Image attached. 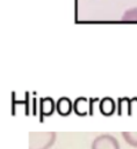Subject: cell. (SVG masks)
I'll return each mask as SVG.
<instances>
[{
	"label": "cell",
	"mask_w": 137,
	"mask_h": 149,
	"mask_svg": "<svg viewBox=\"0 0 137 149\" xmlns=\"http://www.w3.org/2000/svg\"><path fill=\"white\" fill-rule=\"evenodd\" d=\"M55 132H30L29 149H50L56 142Z\"/></svg>",
	"instance_id": "cell-1"
},
{
	"label": "cell",
	"mask_w": 137,
	"mask_h": 149,
	"mask_svg": "<svg viewBox=\"0 0 137 149\" xmlns=\"http://www.w3.org/2000/svg\"><path fill=\"white\" fill-rule=\"evenodd\" d=\"M91 149H121L118 140L111 134H100L94 137Z\"/></svg>",
	"instance_id": "cell-2"
},
{
	"label": "cell",
	"mask_w": 137,
	"mask_h": 149,
	"mask_svg": "<svg viewBox=\"0 0 137 149\" xmlns=\"http://www.w3.org/2000/svg\"><path fill=\"white\" fill-rule=\"evenodd\" d=\"M38 111H39V115L42 118H46L50 116L55 113L56 111V102L51 97H43L39 99L38 102Z\"/></svg>",
	"instance_id": "cell-3"
},
{
	"label": "cell",
	"mask_w": 137,
	"mask_h": 149,
	"mask_svg": "<svg viewBox=\"0 0 137 149\" xmlns=\"http://www.w3.org/2000/svg\"><path fill=\"white\" fill-rule=\"evenodd\" d=\"M56 112L60 116H68L73 112V101L68 97H60L56 101Z\"/></svg>",
	"instance_id": "cell-4"
},
{
	"label": "cell",
	"mask_w": 137,
	"mask_h": 149,
	"mask_svg": "<svg viewBox=\"0 0 137 149\" xmlns=\"http://www.w3.org/2000/svg\"><path fill=\"white\" fill-rule=\"evenodd\" d=\"M73 112L79 116H86L91 113L89 101L85 97H78L73 101Z\"/></svg>",
	"instance_id": "cell-5"
},
{
	"label": "cell",
	"mask_w": 137,
	"mask_h": 149,
	"mask_svg": "<svg viewBox=\"0 0 137 149\" xmlns=\"http://www.w3.org/2000/svg\"><path fill=\"white\" fill-rule=\"evenodd\" d=\"M99 111L106 116H110L116 111V102L110 97H104L99 102Z\"/></svg>",
	"instance_id": "cell-6"
},
{
	"label": "cell",
	"mask_w": 137,
	"mask_h": 149,
	"mask_svg": "<svg viewBox=\"0 0 137 149\" xmlns=\"http://www.w3.org/2000/svg\"><path fill=\"white\" fill-rule=\"evenodd\" d=\"M122 136L124 141L132 148H137V132H123Z\"/></svg>",
	"instance_id": "cell-7"
},
{
	"label": "cell",
	"mask_w": 137,
	"mask_h": 149,
	"mask_svg": "<svg viewBox=\"0 0 137 149\" xmlns=\"http://www.w3.org/2000/svg\"><path fill=\"white\" fill-rule=\"evenodd\" d=\"M122 21H135L137 22V7L127 9L122 15Z\"/></svg>",
	"instance_id": "cell-8"
}]
</instances>
